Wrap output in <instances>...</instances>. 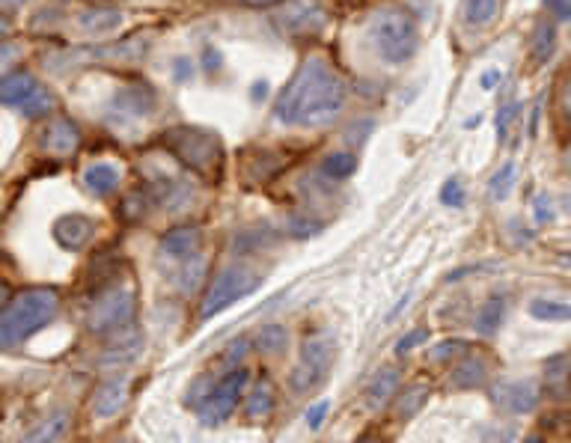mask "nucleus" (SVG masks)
<instances>
[{
	"instance_id": "obj_1",
	"label": "nucleus",
	"mask_w": 571,
	"mask_h": 443,
	"mask_svg": "<svg viewBox=\"0 0 571 443\" xmlns=\"http://www.w3.org/2000/svg\"><path fill=\"white\" fill-rule=\"evenodd\" d=\"M345 108L343 78L319 57L307 60L280 93L274 113L286 125L319 128L334 122Z\"/></svg>"
},
{
	"instance_id": "obj_2",
	"label": "nucleus",
	"mask_w": 571,
	"mask_h": 443,
	"mask_svg": "<svg viewBox=\"0 0 571 443\" xmlns=\"http://www.w3.org/2000/svg\"><path fill=\"white\" fill-rule=\"evenodd\" d=\"M60 301L54 289H27L15 301L6 304L0 319V342L3 348H15L27 342L33 333H39L45 325L57 319Z\"/></svg>"
},
{
	"instance_id": "obj_3",
	"label": "nucleus",
	"mask_w": 571,
	"mask_h": 443,
	"mask_svg": "<svg viewBox=\"0 0 571 443\" xmlns=\"http://www.w3.org/2000/svg\"><path fill=\"white\" fill-rule=\"evenodd\" d=\"M369 42L387 63H405L420 48V27L402 6H381L369 18Z\"/></svg>"
},
{
	"instance_id": "obj_4",
	"label": "nucleus",
	"mask_w": 571,
	"mask_h": 443,
	"mask_svg": "<svg viewBox=\"0 0 571 443\" xmlns=\"http://www.w3.org/2000/svg\"><path fill=\"white\" fill-rule=\"evenodd\" d=\"M259 286H262V277H259L256 271L241 268V265H232L227 271H221V277L212 283V289H209V295H206V301H203V313H200V316H203V319H212V316L224 313L235 301L253 295Z\"/></svg>"
},
{
	"instance_id": "obj_5",
	"label": "nucleus",
	"mask_w": 571,
	"mask_h": 443,
	"mask_svg": "<svg viewBox=\"0 0 571 443\" xmlns=\"http://www.w3.org/2000/svg\"><path fill=\"white\" fill-rule=\"evenodd\" d=\"M0 96H3V105L6 108H15L24 116H42L54 108V99L51 93L24 69L18 72H9L0 84Z\"/></svg>"
},
{
	"instance_id": "obj_6",
	"label": "nucleus",
	"mask_w": 571,
	"mask_h": 443,
	"mask_svg": "<svg viewBox=\"0 0 571 443\" xmlns=\"http://www.w3.org/2000/svg\"><path fill=\"white\" fill-rule=\"evenodd\" d=\"M331 360H334V339L331 336L307 339L304 348H301V360H298V366L292 372V387L298 393H310L319 384H325Z\"/></svg>"
},
{
	"instance_id": "obj_7",
	"label": "nucleus",
	"mask_w": 571,
	"mask_h": 443,
	"mask_svg": "<svg viewBox=\"0 0 571 443\" xmlns=\"http://www.w3.org/2000/svg\"><path fill=\"white\" fill-rule=\"evenodd\" d=\"M131 319H134V292L116 286L96 301L87 325L96 336H114V333L128 331Z\"/></svg>"
},
{
	"instance_id": "obj_8",
	"label": "nucleus",
	"mask_w": 571,
	"mask_h": 443,
	"mask_svg": "<svg viewBox=\"0 0 571 443\" xmlns=\"http://www.w3.org/2000/svg\"><path fill=\"white\" fill-rule=\"evenodd\" d=\"M247 381H250V372L241 369V366L227 372V375L206 393V399L200 402V420H203L206 426H221L229 414L235 411L238 396L244 393Z\"/></svg>"
},
{
	"instance_id": "obj_9",
	"label": "nucleus",
	"mask_w": 571,
	"mask_h": 443,
	"mask_svg": "<svg viewBox=\"0 0 571 443\" xmlns=\"http://www.w3.org/2000/svg\"><path fill=\"white\" fill-rule=\"evenodd\" d=\"M170 146H173V152H176L185 164H191V167L200 170V173H212L215 164L221 161V146H218V140H215L212 134H206V131H191V128L173 131Z\"/></svg>"
},
{
	"instance_id": "obj_10",
	"label": "nucleus",
	"mask_w": 571,
	"mask_h": 443,
	"mask_svg": "<svg viewBox=\"0 0 571 443\" xmlns=\"http://www.w3.org/2000/svg\"><path fill=\"white\" fill-rule=\"evenodd\" d=\"M280 21L289 33H316L325 24V9L316 0H292Z\"/></svg>"
},
{
	"instance_id": "obj_11",
	"label": "nucleus",
	"mask_w": 571,
	"mask_h": 443,
	"mask_svg": "<svg viewBox=\"0 0 571 443\" xmlns=\"http://www.w3.org/2000/svg\"><path fill=\"white\" fill-rule=\"evenodd\" d=\"M200 244H203V238H200L197 226H176L161 238V253L176 262H191V259H197Z\"/></svg>"
},
{
	"instance_id": "obj_12",
	"label": "nucleus",
	"mask_w": 571,
	"mask_h": 443,
	"mask_svg": "<svg viewBox=\"0 0 571 443\" xmlns=\"http://www.w3.org/2000/svg\"><path fill=\"white\" fill-rule=\"evenodd\" d=\"M152 108H155V93H152L149 84L122 87V90L116 93L114 105H111V111H114L116 116H128V119H140V116L152 113Z\"/></svg>"
},
{
	"instance_id": "obj_13",
	"label": "nucleus",
	"mask_w": 571,
	"mask_h": 443,
	"mask_svg": "<svg viewBox=\"0 0 571 443\" xmlns=\"http://www.w3.org/2000/svg\"><path fill=\"white\" fill-rule=\"evenodd\" d=\"M497 402L503 408H509L512 414H530L539 405V390L533 381H512V384H500L494 390Z\"/></svg>"
},
{
	"instance_id": "obj_14",
	"label": "nucleus",
	"mask_w": 571,
	"mask_h": 443,
	"mask_svg": "<svg viewBox=\"0 0 571 443\" xmlns=\"http://www.w3.org/2000/svg\"><path fill=\"white\" fill-rule=\"evenodd\" d=\"M54 241L63 247V250H81L90 235H93V221L84 218V215H66L60 221L54 223Z\"/></svg>"
},
{
	"instance_id": "obj_15",
	"label": "nucleus",
	"mask_w": 571,
	"mask_h": 443,
	"mask_svg": "<svg viewBox=\"0 0 571 443\" xmlns=\"http://www.w3.org/2000/svg\"><path fill=\"white\" fill-rule=\"evenodd\" d=\"M81 143L78 125L69 119H54L45 131H42V149L54 152V155H69L75 146Z\"/></svg>"
},
{
	"instance_id": "obj_16",
	"label": "nucleus",
	"mask_w": 571,
	"mask_h": 443,
	"mask_svg": "<svg viewBox=\"0 0 571 443\" xmlns=\"http://www.w3.org/2000/svg\"><path fill=\"white\" fill-rule=\"evenodd\" d=\"M125 396H128V378H114V381L102 384L96 399H93V414L96 417H114L125 405Z\"/></svg>"
},
{
	"instance_id": "obj_17",
	"label": "nucleus",
	"mask_w": 571,
	"mask_h": 443,
	"mask_svg": "<svg viewBox=\"0 0 571 443\" xmlns=\"http://www.w3.org/2000/svg\"><path fill=\"white\" fill-rule=\"evenodd\" d=\"M78 24H81L90 36H108V33H114L116 27L122 24V12H119V9H111V6H96V9L81 12Z\"/></svg>"
},
{
	"instance_id": "obj_18",
	"label": "nucleus",
	"mask_w": 571,
	"mask_h": 443,
	"mask_svg": "<svg viewBox=\"0 0 571 443\" xmlns=\"http://www.w3.org/2000/svg\"><path fill=\"white\" fill-rule=\"evenodd\" d=\"M84 188L93 194V197H108L119 188V173H116L114 164H93L87 167L84 173Z\"/></svg>"
},
{
	"instance_id": "obj_19",
	"label": "nucleus",
	"mask_w": 571,
	"mask_h": 443,
	"mask_svg": "<svg viewBox=\"0 0 571 443\" xmlns=\"http://www.w3.org/2000/svg\"><path fill=\"white\" fill-rule=\"evenodd\" d=\"M396 387H399V372H396V369H381V372L372 378L369 390H366L369 408H384V405L396 396Z\"/></svg>"
},
{
	"instance_id": "obj_20",
	"label": "nucleus",
	"mask_w": 571,
	"mask_h": 443,
	"mask_svg": "<svg viewBox=\"0 0 571 443\" xmlns=\"http://www.w3.org/2000/svg\"><path fill=\"white\" fill-rule=\"evenodd\" d=\"M69 432V414L66 411H57V414H51V417H45L30 435H27V441L30 443H54L60 441L63 435Z\"/></svg>"
},
{
	"instance_id": "obj_21",
	"label": "nucleus",
	"mask_w": 571,
	"mask_h": 443,
	"mask_svg": "<svg viewBox=\"0 0 571 443\" xmlns=\"http://www.w3.org/2000/svg\"><path fill=\"white\" fill-rule=\"evenodd\" d=\"M140 348H143V336L140 333H125V336H119V342H116L114 348H108V354H105V366H125V363H131L137 354H140Z\"/></svg>"
},
{
	"instance_id": "obj_22",
	"label": "nucleus",
	"mask_w": 571,
	"mask_h": 443,
	"mask_svg": "<svg viewBox=\"0 0 571 443\" xmlns=\"http://www.w3.org/2000/svg\"><path fill=\"white\" fill-rule=\"evenodd\" d=\"M530 316L539 322H569L571 304L569 301H554V298H536L530 304Z\"/></svg>"
},
{
	"instance_id": "obj_23",
	"label": "nucleus",
	"mask_w": 571,
	"mask_h": 443,
	"mask_svg": "<svg viewBox=\"0 0 571 443\" xmlns=\"http://www.w3.org/2000/svg\"><path fill=\"white\" fill-rule=\"evenodd\" d=\"M503 313H506V301H503L500 295L488 298V301H485V307H482V310H479V316H476V331L482 333V336H491V333L500 328Z\"/></svg>"
},
{
	"instance_id": "obj_24",
	"label": "nucleus",
	"mask_w": 571,
	"mask_h": 443,
	"mask_svg": "<svg viewBox=\"0 0 571 443\" xmlns=\"http://www.w3.org/2000/svg\"><path fill=\"white\" fill-rule=\"evenodd\" d=\"M497 6H500V0H464V6H461L464 24H470V27L491 24L494 15H497Z\"/></svg>"
},
{
	"instance_id": "obj_25",
	"label": "nucleus",
	"mask_w": 571,
	"mask_h": 443,
	"mask_svg": "<svg viewBox=\"0 0 571 443\" xmlns=\"http://www.w3.org/2000/svg\"><path fill=\"white\" fill-rule=\"evenodd\" d=\"M271 408H274V387H271V381H259L253 387V393L247 396V417H253V420L268 417Z\"/></svg>"
},
{
	"instance_id": "obj_26",
	"label": "nucleus",
	"mask_w": 571,
	"mask_h": 443,
	"mask_svg": "<svg viewBox=\"0 0 571 443\" xmlns=\"http://www.w3.org/2000/svg\"><path fill=\"white\" fill-rule=\"evenodd\" d=\"M485 381V363L476 357H467L453 369V384L456 387H479Z\"/></svg>"
},
{
	"instance_id": "obj_27",
	"label": "nucleus",
	"mask_w": 571,
	"mask_h": 443,
	"mask_svg": "<svg viewBox=\"0 0 571 443\" xmlns=\"http://www.w3.org/2000/svg\"><path fill=\"white\" fill-rule=\"evenodd\" d=\"M512 185H515V164L506 161V164L491 176V182H488V197H491L494 203H497V200H506L509 191H512Z\"/></svg>"
},
{
	"instance_id": "obj_28",
	"label": "nucleus",
	"mask_w": 571,
	"mask_h": 443,
	"mask_svg": "<svg viewBox=\"0 0 571 443\" xmlns=\"http://www.w3.org/2000/svg\"><path fill=\"white\" fill-rule=\"evenodd\" d=\"M286 339H289V333L283 325H268V328H262L259 336H256V345H259V351H268V354H277V351H283L286 348Z\"/></svg>"
},
{
	"instance_id": "obj_29",
	"label": "nucleus",
	"mask_w": 571,
	"mask_h": 443,
	"mask_svg": "<svg viewBox=\"0 0 571 443\" xmlns=\"http://www.w3.org/2000/svg\"><path fill=\"white\" fill-rule=\"evenodd\" d=\"M354 170H357V158L348 155V152L328 155V161H325V173H328L331 179H348Z\"/></svg>"
},
{
	"instance_id": "obj_30",
	"label": "nucleus",
	"mask_w": 571,
	"mask_h": 443,
	"mask_svg": "<svg viewBox=\"0 0 571 443\" xmlns=\"http://www.w3.org/2000/svg\"><path fill=\"white\" fill-rule=\"evenodd\" d=\"M554 54V27L545 21V24H539V30H536V45H533V57L539 60V63H545L548 57Z\"/></svg>"
},
{
	"instance_id": "obj_31",
	"label": "nucleus",
	"mask_w": 571,
	"mask_h": 443,
	"mask_svg": "<svg viewBox=\"0 0 571 443\" xmlns=\"http://www.w3.org/2000/svg\"><path fill=\"white\" fill-rule=\"evenodd\" d=\"M426 396H429V390H426V387H411V390L405 393L402 405H399V414H402V417H414V414L423 408Z\"/></svg>"
},
{
	"instance_id": "obj_32",
	"label": "nucleus",
	"mask_w": 571,
	"mask_h": 443,
	"mask_svg": "<svg viewBox=\"0 0 571 443\" xmlns=\"http://www.w3.org/2000/svg\"><path fill=\"white\" fill-rule=\"evenodd\" d=\"M441 203L444 206H453V209H461L464 206V188L458 179H447L444 188H441Z\"/></svg>"
},
{
	"instance_id": "obj_33",
	"label": "nucleus",
	"mask_w": 571,
	"mask_h": 443,
	"mask_svg": "<svg viewBox=\"0 0 571 443\" xmlns=\"http://www.w3.org/2000/svg\"><path fill=\"white\" fill-rule=\"evenodd\" d=\"M429 339V331L426 328H417V331H411L408 336H402L399 342H396V354H408V351H414L420 342H426Z\"/></svg>"
},
{
	"instance_id": "obj_34",
	"label": "nucleus",
	"mask_w": 571,
	"mask_h": 443,
	"mask_svg": "<svg viewBox=\"0 0 571 443\" xmlns=\"http://www.w3.org/2000/svg\"><path fill=\"white\" fill-rule=\"evenodd\" d=\"M554 203L542 194V197H536V206H533V212H536V221L539 223H551L554 221V209H551Z\"/></svg>"
},
{
	"instance_id": "obj_35",
	"label": "nucleus",
	"mask_w": 571,
	"mask_h": 443,
	"mask_svg": "<svg viewBox=\"0 0 571 443\" xmlns=\"http://www.w3.org/2000/svg\"><path fill=\"white\" fill-rule=\"evenodd\" d=\"M545 6L557 21H571V0H545Z\"/></svg>"
},
{
	"instance_id": "obj_36",
	"label": "nucleus",
	"mask_w": 571,
	"mask_h": 443,
	"mask_svg": "<svg viewBox=\"0 0 571 443\" xmlns=\"http://www.w3.org/2000/svg\"><path fill=\"white\" fill-rule=\"evenodd\" d=\"M515 113H518V108H515V105H503V108H500V113H497V134H500V140L506 137V131H509V122L515 119Z\"/></svg>"
},
{
	"instance_id": "obj_37",
	"label": "nucleus",
	"mask_w": 571,
	"mask_h": 443,
	"mask_svg": "<svg viewBox=\"0 0 571 443\" xmlns=\"http://www.w3.org/2000/svg\"><path fill=\"white\" fill-rule=\"evenodd\" d=\"M325 414H328V402H319V405H313L304 417H307V426L310 429H319L322 423H325Z\"/></svg>"
},
{
	"instance_id": "obj_38",
	"label": "nucleus",
	"mask_w": 571,
	"mask_h": 443,
	"mask_svg": "<svg viewBox=\"0 0 571 443\" xmlns=\"http://www.w3.org/2000/svg\"><path fill=\"white\" fill-rule=\"evenodd\" d=\"M450 348L458 351V348H464V342H458V339H453V342H441V348L435 351V357H438V360H444V357L450 354Z\"/></svg>"
},
{
	"instance_id": "obj_39",
	"label": "nucleus",
	"mask_w": 571,
	"mask_h": 443,
	"mask_svg": "<svg viewBox=\"0 0 571 443\" xmlns=\"http://www.w3.org/2000/svg\"><path fill=\"white\" fill-rule=\"evenodd\" d=\"M176 75H179V78H188V75H194L191 63H188V60H179V63H176Z\"/></svg>"
},
{
	"instance_id": "obj_40",
	"label": "nucleus",
	"mask_w": 571,
	"mask_h": 443,
	"mask_svg": "<svg viewBox=\"0 0 571 443\" xmlns=\"http://www.w3.org/2000/svg\"><path fill=\"white\" fill-rule=\"evenodd\" d=\"M494 81H500V72H488V75L482 78V87H485V90H491V87H494Z\"/></svg>"
},
{
	"instance_id": "obj_41",
	"label": "nucleus",
	"mask_w": 571,
	"mask_h": 443,
	"mask_svg": "<svg viewBox=\"0 0 571 443\" xmlns=\"http://www.w3.org/2000/svg\"><path fill=\"white\" fill-rule=\"evenodd\" d=\"M232 3H244V6H271V3H280V0H232Z\"/></svg>"
},
{
	"instance_id": "obj_42",
	"label": "nucleus",
	"mask_w": 571,
	"mask_h": 443,
	"mask_svg": "<svg viewBox=\"0 0 571 443\" xmlns=\"http://www.w3.org/2000/svg\"><path fill=\"white\" fill-rule=\"evenodd\" d=\"M268 93V84L262 81V84H253V99H259V96H265Z\"/></svg>"
},
{
	"instance_id": "obj_43",
	"label": "nucleus",
	"mask_w": 571,
	"mask_h": 443,
	"mask_svg": "<svg viewBox=\"0 0 571 443\" xmlns=\"http://www.w3.org/2000/svg\"><path fill=\"white\" fill-rule=\"evenodd\" d=\"M566 111H569V116H571V81H569V87H566Z\"/></svg>"
},
{
	"instance_id": "obj_44",
	"label": "nucleus",
	"mask_w": 571,
	"mask_h": 443,
	"mask_svg": "<svg viewBox=\"0 0 571 443\" xmlns=\"http://www.w3.org/2000/svg\"><path fill=\"white\" fill-rule=\"evenodd\" d=\"M563 209H566V212H571V191L566 194V197H563Z\"/></svg>"
},
{
	"instance_id": "obj_45",
	"label": "nucleus",
	"mask_w": 571,
	"mask_h": 443,
	"mask_svg": "<svg viewBox=\"0 0 571 443\" xmlns=\"http://www.w3.org/2000/svg\"><path fill=\"white\" fill-rule=\"evenodd\" d=\"M6 6H18V3H27V0H3Z\"/></svg>"
},
{
	"instance_id": "obj_46",
	"label": "nucleus",
	"mask_w": 571,
	"mask_h": 443,
	"mask_svg": "<svg viewBox=\"0 0 571 443\" xmlns=\"http://www.w3.org/2000/svg\"><path fill=\"white\" fill-rule=\"evenodd\" d=\"M569 384H571V375H569Z\"/></svg>"
}]
</instances>
